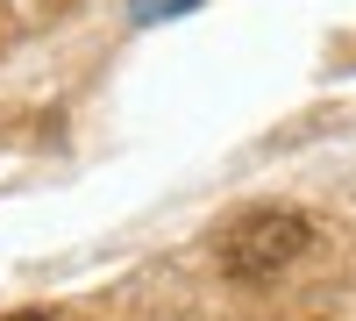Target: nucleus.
I'll list each match as a JSON object with an SVG mask.
<instances>
[{
    "label": "nucleus",
    "instance_id": "obj_1",
    "mask_svg": "<svg viewBox=\"0 0 356 321\" xmlns=\"http://www.w3.org/2000/svg\"><path fill=\"white\" fill-rule=\"evenodd\" d=\"M300 250H307V221L292 214V208H250L221 236V265L235 279H278Z\"/></svg>",
    "mask_w": 356,
    "mask_h": 321
},
{
    "label": "nucleus",
    "instance_id": "obj_2",
    "mask_svg": "<svg viewBox=\"0 0 356 321\" xmlns=\"http://www.w3.org/2000/svg\"><path fill=\"white\" fill-rule=\"evenodd\" d=\"M186 8H200V0H129L136 22H164V15H186Z\"/></svg>",
    "mask_w": 356,
    "mask_h": 321
},
{
    "label": "nucleus",
    "instance_id": "obj_3",
    "mask_svg": "<svg viewBox=\"0 0 356 321\" xmlns=\"http://www.w3.org/2000/svg\"><path fill=\"white\" fill-rule=\"evenodd\" d=\"M8 321H50V314H8Z\"/></svg>",
    "mask_w": 356,
    "mask_h": 321
}]
</instances>
